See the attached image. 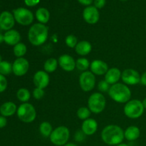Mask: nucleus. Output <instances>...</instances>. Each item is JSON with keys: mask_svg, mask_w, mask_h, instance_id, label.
Returning <instances> with one entry per match:
<instances>
[{"mask_svg": "<svg viewBox=\"0 0 146 146\" xmlns=\"http://www.w3.org/2000/svg\"><path fill=\"white\" fill-rule=\"evenodd\" d=\"M78 82L82 91L84 92H89L96 86V76L91 71H84L80 74Z\"/></svg>", "mask_w": 146, "mask_h": 146, "instance_id": "1a4fd4ad", "label": "nucleus"}, {"mask_svg": "<svg viewBox=\"0 0 146 146\" xmlns=\"http://www.w3.org/2000/svg\"><path fill=\"white\" fill-rule=\"evenodd\" d=\"M108 94L113 101L118 104H126L131 100L132 95L129 87L119 82L111 85Z\"/></svg>", "mask_w": 146, "mask_h": 146, "instance_id": "7ed1b4c3", "label": "nucleus"}, {"mask_svg": "<svg viewBox=\"0 0 146 146\" xmlns=\"http://www.w3.org/2000/svg\"><path fill=\"white\" fill-rule=\"evenodd\" d=\"M86 135L82 131H78L75 134V140L77 142H82L85 139Z\"/></svg>", "mask_w": 146, "mask_h": 146, "instance_id": "f704fd0d", "label": "nucleus"}, {"mask_svg": "<svg viewBox=\"0 0 146 146\" xmlns=\"http://www.w3.org/2000/svg\"><path fill=\"white\" fill-rule=\"evenodd\" d=\"M108 69L109 68L106 62L100 59L91 61L90 66V70L95 76H105Z\"/></svg>", "mask_w": 146, "mask_h": 146, "instance_id": "dca6fc26", "label": "nucleus"}, {"mask_svg": "<svg viewBox=\"0 0 146 146\" xmlns=\"http://www.w3.org/2000/svg\"><path fill=\"white\" fill-rule=\"evenodd\" d=\"M7 125V117H4L3 115L0 116V128H3Z\"/></svg>", "mask_w": 146, "mask_h": 146, "instance_id": "4c0bfd02", "label": "nucleus"}, {"mask_svg": "<svg viewBox=\"0 0 146 146\" xmlns=\"http://www.w3.org/2000/svg\"><path fill=\"white\" fill-rule=\"evenodd\" d=\"M17 115L21 121L25 123H30L35 121L36 111L31 104L23 103L17 108Z\"/></svg>", "mask_w": 146, "mask_h": 146, "instance_id": "0eeeda50", "label": "nucleus"}, {"mask_svg": "<svg viewBox=\"0 0 146 146\" xmlns=\"http://www.w3.org/2000/svg\"><path fill=\"white\" fill-rule=\"evenodd\" d=\"M110 87H111V85L108 84L105 80L100 81L98 84V89L101 93L108 92Z\"/></svg>", "mask_w": 146, "mask_h": 146, "instance_id": "473e14b6", "label": "nucleus"}, {"mask_svg": "<svg viewBox=\"0 0 146 146\" xmlns=\"http://www.w3.org/2000/svg\"><path fill=\"white\" fill-rule=\"evenodd\" d=\"M92 50V45L91 43L86 40L78 41V44L75 47V51L78 55L81 56H85L88 55Z\"/></svg>", "mask_w": 146, "mask_h": 146, "instance_id": "412c9836", "label": "nucleus"}, {"mask_svg": "<svg viewBox=\"0 0 146 146\" xmlns=\"http://www.w3.org/2000/svg\"><path fill=\"white\" fill-rule=\"evenodd\" d=\"M70 138V131L66 126L60 125L53 130L49 139L56 146H64L68 143Z\"/></svg>", "mask_w": 146, "mask_h": 146, "instance_id": "423d86ee", "label": "nucleus"}, {"mask_svg": "<svg viewBox=\"0 0 146 146\" xmlns=\"http://www.w3.org/2000/svg\"><path fill=\"white\" fill-rule=\"evenodd\" d=\"M77 1L82 5L88 7V6H91V4L94 2V0H77Z\"/></svg>", "mask_w": 146, "mask_h": 146, "instance_id": "58836bf2", "label": "nucleus"}, {"mask_svg": "<svg viewBox=\"0 0 146 146\" xmlns=\"http://www.w3.org/2000/svg\"><path fill=\"white\" fill-rule=\"evenodd\" d=\"M106 0H94V7H96L97 9H102L105 7Z\"/></svg>", "mask_w": 146, "mask_h": 146, "instance_id": "c9c22d12", "label": "nucleus"}, {"mask_svg": "<svg viewBox=\"0 0 146 146\" xmlns=\"http://www.w3.org/2000/svg\"><path fill=\"white\" fill-rule=\"evenodd\" d=\"M142 103H143V105L144 108H145V109H146V97H145V98H144L143 100Z\"/></svg>", "mask_w": 146, "mask_h": 146, "instance_id": "79ce46f5", "label": "nucleus"}, {"mask_svg": "<svg viewBox=\"0 0 146 146\" xmlns=\"http://www.w3.org/2000/svg\"><path fill=\"white\" fill-rule=\"evenodd\" d=\"M121 80L127 86H135L140 84L141 74L133 68H126L121 74Z\"/></svg>", "mask_w": 146, "mask_h": 146, "instance_id": "9d476101", "label": "nucleus"}, {"mask_svg": "<svg viewBox=\"0 0 146 146\" xmlns=\"http://www.w3.org/2000/svg\"><path fill=\"white\" fill-rule=\"evenodd\" d=\"M1 61H2V57H1V54H0V63H1Z\"/></svg>", "mask_w": 146, "mask_h": 146, "instance_id": "a18cd8bd", "label": "nucleus"}, {"mask_svg": "<svg viewBox=\"0 0 146 146\" xmlns=\"http://www.w3.org/2000/svg\"><path fill=\"white\" fill-rule=\"evenodd\" d=\"M44 95H45V91H44V89H42V88L36 87L32 91V96L36 100L42 99L44 98Z\"/></svg>", "mask_w": 146, "mask_h": 146, "instance_id": "2f4dec72", "label": "nucleus"}, {"mask_svg": "<svg viewBox=\"0 0 146 146\" xmlns=\"http://www.w3.org/2000/svg\"><path fill=\"white\" fill-rule=\"evenodd\" d=\"M91 111H90L89 108L88 107L85 106H82L81 108H79L77 110L76 112L77 117L83 121L89 118L90 116H91Z\"/></svg>", "mask_w": 146, "mask_h": 146, "instance_id": "c85d7f7f", "label": "nucleus"}, {"mask_svg": "<svg viewBox=\"0 0 146 146\" xmlns=\"http://www.w3.org/2000/svg\"><path fill=\"white\" fill-rule=\"evenodd\" d=\"M39 132L41 135L44 138H49L53 131V128L51 124L48 121H44L39 125Z\"/></svg>", "mask_w": 146, "mask_h": 146, "instance_id": "393cba45", "label": "nucleus"}, {"mask_svg": "<svg viewBox=\"0 0 146 146\" xmlns=\"http://www.w3.org/2000/svg\"><path fill=\"white\" fill-rule=\"evenodd\" d=\"M31 94L29 90L26 88H21L17 91V98L21 103H28L31 98Z\"/></svg>", "mask_w": 146, "mask_h": 146, "instance_id": "a878e982", "label": "nucleus"}, {"mask_svg": "<svg viewBox=\"0 0 146 146\" xmlns=\"http://www.w3.org/2000/svg\"><path fill=\"white\" fill-rule=\"evenodd\" d=\"M145 108L143 105L142 101L138 99L130 100L125 104L123 112L125 116L131 119H137L142 116Z\"/></svg>", "mask_w": 146, "mask_h": 146, "instance_id": "20e7f679", "label": "nucleus"}, {"mask_svg": "<svg viewBox=\"0 0 146 146\" xmlns=\"http://www.w3.org/2000/svg\"><path fill=\"white\" fill-rule=\"evenodd\" d=\"M3 42H4V34H2L0 33V44H1V43H3Z\"/></svg>", "mask_w": 146, "mask_h": 146, "instance_id": "a19ab883", "label": "nucleus"}, {"mask_svg": "<svg viewBox=\"0 0 146 146\" xmlns=\"http://www.w3.org/2000/svg\"><path fill=\"white\" fill-rule=\"evenodd\" d=\"M17 108L18 107L14 103L11 101H7V102L4 103L0 106V113L4 117L12 116L17 113Z\"/></svg>", "mask_w": 146, "mask_h": 146, "instance_id": "aec40b11", "label": "nucleus"}, {"mask_svg": "<svg viewBox=\"0 0 146 146\" xmlns=\"http://www.w3.org/2000/svg\"><path fill=\"white\" fill-rule=\"evenodd\" d=\"M15 21L22 26H29L34 21V14L30 10L23 7H19L13 11Z\"/></svg>", "mask_w": 146, "mask_h": 146, "instance_id": "6e6552de", "label": "nucleus"}, {"mask_svg": "<svg viewBox=\"0 0 146 146\" xmlns=\"http://www.w3.org/2000/svg\"><path fill=\"white\" fill-rule=\"evenodd\" d=\"M0 29H1V28H0Z\"/></svg>", "mask_w": 146, "mask_h": 146, "instance_id": "09e8293b", "label": "nucleus"}, {"mask_svg": "<svg viewBox=\"0 0 146 146\" xmlns=\"http://www.w3.org/2000/svg\"><path fill=\"white\" fill-rule=\"evenodd\" d=\"M36 18L38 23L43 24H46L49 21L50 19V13L47 9L44 7L38 8L36 11Z\"/></svg>", "mask_w": 146, "mask_h": 146, "instance_id": "5701e85b", "label": "nucleus"}, {"mask_svg": "<svg viewBox=\"0 0 146 146\" xmlns=\"http://www.w3.org/2000/svg\"><path fill=\"white\" fill-rule=\"evenodd\" d=\"M78 43V38L74 34H69L65 38V44L68 48H75Z\"/></svg>", "mask_w": 146, "mask_h": 146, "instance_id": "7c9ffc66", "label": "nucleus"}, {"mask_svg": "<svg viewBox=\"0 0 146 146\" xmlns=\"http://www.w3.org/2000/svg\"><path fill=\"white\" fill-rule=\"evenodd\" d=\"M140 84L141 85L144 86H146V71L143 73L142 75H141V81H140Z\"/></svg>", "mask_w": 146, "mask_h": 146, "instance_id": "ea45409f", "label": "nucleus"}, {"mask_svg": "<svg viewBox=\"0 0 146 146\" xmlns=\"http://www.w3.org/2000/svg\"><path fill=\"white\" fill-rule=\"evenodd\" d=\"M39 2L40 0H24V3L28 7H35Z\"/></svg>", "mask_w": 146, "mask_h": 146, "instance_id": "e433bc0d", "label": "nucleus"}, {"mask_svg": "<svg viewBox=\"0 0 146 146\" xmlns=\"http://www.w3.org/2000/svg\"><path fill=\"white\" fill-rule=\"evenodd\" d=\"M4 42L9 46H14L20 42L21 34L15 29H10L7 31L4 34Z\"/></svg>", "mask_w": 146, "mask_h": 146, "instance_id": "6ab92c4d", "label": "nucleus"}, {"mask_svg": "<svg viewBox=\"0 0 146 146\" xmlns=\"http://www.w3.org/2000/svg\"><path fill=\"white\" fill-rule=\"evenodd\" d=\"M106 106V99L101 92H95L91 94L88 99V108L91 113L99 114L104 111Z\"/></svg>", "mask_w": 146, "mask_h": 146, "instance_id": "39448f33", "label": "nucleus"}, {"mask_svg": "<svg viewBox=\"0 0 146 146\" xmlns=\"http://www.w3.org/2000/svg\"><path fill=\"white\" fill-rule=\"evenodd\" d=\"M29 69V62L27 58H17L12 64V73L17 76L26 75Z\"/></svg>", "mask_w": 146, "mask_h": 146, "instance_id": "9b49d317", "label": "nucleus"}, {"mask_svg": "<svg viewBox=\"0 0 146 146\" xmlns=\"http://www.w3.org/2000/svg\"><path fill=\"white\" fill-rule=\"evenodd\" d=\"M8 86V82L4 76L0 74V93H2L6 91Z\"/></svg>", "mask_w": 146, "mask_h": 146, "instance_id": "72a5a7b5", "label": "nucleus"}, {"mask_svg": "<svg viewBox=\"0 0 146 146\" xmlns=\"http://www.w3.org/2000/svg\"><path fill=\"white\" fill-rule=\"evenodd\" d=\"M83 18L87 24L91 25L97 24L100 19L98 9L94 6L91 5L86 7L83 11Z\"/></svg>", "mask_w": 146, "mask_h": 146, "instance_id": "f8f14e48", "label": "nucleus"}, {"mask_svg": "<svg viewBox=\"0 0 146 146\" xmlns=\"http://www.w3.org/2000/svg\"><path fill=\"white\" fill-rule=\"evenodd\" d=\"M58 66L64 71L71 72L76 68V60L69 54H62L58 58Z\"/></svg>", "mask_w": 146, "mask_h": 146, "instance_id": "4468645a", "label": "nucleus"}, {"mask_svg": "<svg viewBox=\"0 0 146 146\" xmlns=\"http://www.w3.org/2000/svg\"><path fill=\"white\" fill-rule=\"evenodd\" d=\"M141 135V130L138 127L131 125L124 131V136L128 141H136Z\"/></svg>", "mask_w": 146, "mask_h": 146, "instance_id": "4be33fe9", "label": "nucleus"}, {"mask_svg": "<svg viewBox=\"0 0 146 146\" xmlns=\"http://www.w3.org/2000/svg\"><path fill=\"white\" fill-rule=\"evenodd\" d=\"M33 82L37 88L45 89L50 83L49 74L42 70L36 71L33 77Z\"/></svg>", "mask_w": 146, "mask_h": 146, "instance_id": "ddd939ff", "label": "nucleus"}, {"mask_svg": "<svg viewBox=\"0 0 146 146\" xmlns=\"http://www.w3.org/2000/svg\"><path fill=\"white\" fill-rule=\"evenodd\" d=\"M121 74L122 72L119 68L116 67L110 68L104 76V80L111 86L113 85L118 83L119 80L121 79Z\"/></svg>", "mask_w": 146, "mask_h": 146, "instance_id": "a211bd4d", "label": "nucleus"}, {"mask_svg": "<svg viewBox=\"0 0 146 146\" xmlns=\"http://www.w3.org/2000/svg\"><path fill=\"white\" fill-rule=\"evenodd\" d=\"M14 15L8 11H4L0 14V28L4 31L12 29L15 24Z\"/></svg>", "mask_w": 146, "mask_h": 146, "instance_id": "2eb2a0df", "label": "nucleus"}, {"mask_svg": "<svg viewBox=\"0 0 146 146\" xmlns=\"http://www.w3.org/2000/svg\"><path fill=\"white\" fill-rule=\"evenodd\" d=\"M101 139L108 145H117L125 139L124 131L117 125H108L101 132Z\"/></svg>", "mask_w": 146, "mask_h": 146, "instance_id": "f257e3e1", "label": "nucleus"}, {"mask_svg": "<svg viewBox=\"0 0 146 146\" xmlns=\"http://www.w3.org/2000/svg\"><path fill=\"white\" fill-rule=\"evenodd\" d=\"M116 146H129V145H127L126 143H121L118 144V145H117Z\"/></svg>", "mask_w": 146, "mask_h": 146, "instance_id": "c03bdc74", "label": "nucleus"}, {"mask_svg": "<svg viewBox=\"0 0 146 146\" xmlns=\"http://www.w3.org/2000/svg\"><path fill=\"white\" fill-rule=\"evenodd\" d=\"M145 31H146V24H145Z\"/></svg>", "mask_w": 146, "mask_h": 146, "instance_id": "de8ad7c7", "label": "nucleus"}, {"mask_svg": "<svg viewBox=\"0 0 146 146\" xmlns=\"http://www.w3.org/2000/svg\"><path fill=\"white\" fill-rule=\"evenodd\" d=\"M58 66V59L55 58H49L44 62V71H45L48 74H51L57 69Z\"/></svg>", "mask_w": 146, "mask_h": 146, "instance_id": "b1692460", "label": "nucleus"}, {"mask_svg": "<svg viewBox=\"0 0 146 146\" xmlns=\"http://www.w3.org/2000/svg\"><path fill=\"white\" fill-rule=\"evenodd\" d=\"M120 1H128V0H120Z\"/></svg>", "mask_w": 146, "mask_h": 146, "instance_id": "49530a36", "label": "nucleus"}, {"mask_svg": "<svg viewBox=\"0 0 146 146\" xmlns=\"http://www.w3.org/2000/svg\"><path fill=\"white\" fill-rule=\"evenodd\" d=\"M90 66L91 62L85 57H81L76 61V68L82 72L88 71V68H90Z\"/></svg>", "mask_w": 146, "mask_h": 146, "instance_id": "bb28decb", "label": "nucleus"}, {"mask_svg": "<svg viewBox=\"0 0 146 146\" xmlns=\"http://www.w3.org/2000/svg\"><path fill=\"white\" fill-rule=\"evenodd\" d=\"M64 146H77V145H76V144L73 143H66L65 145H64Z\"/></svg>", "mask_w": 146, "mask_h": 146, "instance_id": "37998d69", "label": "nucleus"}, {"mask_svg": "<svg viewBox=\"0 0 146 146\" xmlns=\"http://www.w3.org/2000/svg\"><path fill=\"white\" fill-rule=\"evenodd\" d=\"M12 72V64L7 61H2L0 63V74L3 76L9 75Z\"/></svg>", "mask_w": 146, "mask_h": 146, "instance_id": "c756f323", "label": "nucleus"}, {"mask_svg": "<svg viewBox=\"0 0 146 146\" xmlns=\"http://www.w3.org/2000/svg\"><path fill=\"white\" fill-rule=\"evenodd\" d=\"M13 52H14V56L17 58H21L24 57V56L27 54V46L25 44L22 42H19L15 45L13 48Z\"/></svg>", "mask_w": 146, "mask_h": 146, "instance_id": "cd10ccee", "label": "nucleus"}, {"mask_svg": "<svg viewBox=\"0 0 146 146\" xmlns=\"http://www.w3.org/2000/svg\"><path fill=\"white\" fill-rule=\"evenodd\" d=\"M98 126V122L94 118H89L83 121L81 131L86 135H92L96 133Z\"/></svg>", "mask_w": 146, "mask_h": 146, "instance_id": "f3484780", "label": "nucleus"}, {"mask_svg": "<svg viewBox=\"0 0 146 146\" xmlns=\"http://www.w3.org/2000/svg\"><path fill=\"white\" fill-rule=\"evenodd\" d=\"M48 38V28L46 24L36 23L28 31V39L34 46L43 45Z\"/></svg>", "mask_w": 146, "mask_h": 146, "instance_id": "f03ea898", "label": "nucleus"}]
</instances>
